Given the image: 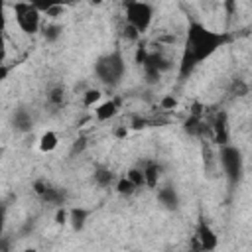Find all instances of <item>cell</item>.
Segmentation results:
<instances>
[{
  "label": "cell",
  "mask_w": 252,
  "mask_h": 252,
  "mask_svg": "<svg viewBox=\"0 0 252 252\" xmlns=\"http://www.w3.org/2000/svg\"><path fill=\"white\" fill-rule=\"evenodd\" d=\"M228 41H230V35L226 32H215L201 22H191L187 28L183 47H187L193 53V57L197 59V63H201V61L209 59L213 53H217Z\"/></svg>",
  "instance_id": "obj_1"
},
{
  "label": "cell",
  "mask_w": 252,
  "mask_h": 252,
  "mask_svg": "<svg viewBox=\"0 0 252 252\" xmlns=\"http://www.w3.org/2000/svg\"><path fill=\"white\" fill-rule=\"evenodd\" d=\"M213 142L220 148V146H228L230 144V130H228V112L226 110H219L215 114L213 120Z\"/></svg>",
  "instance_id": "obj_6"
},
{
  "label": "cell",
  "mask_w": 252,
  "mask_h": 252,
  "mask_svg": "<svg viewBox=\"0 0 252 252\" xmlns=\"http://www.w3.org/2000/svg\"><path fill=\"white\" fill-rule=\"evenodd\" d=\"M10 120H12V126H14L16 132L28 134V132L33 130V116H32L30 110L24 108V106H18V108L12 112V118H10Z\"/></svg>",
  "instance_id": "obj_8"
},
{
  "label": "cell",
  "mask_w": 252,
  "mask_h": 252,
  "mask_svg": "<svg viewBox=\"0 0 252 252\" xmlns=\"http://www.w3.org/2000/svg\"><path fill=\"white\" fill-rule=\"evenodd\" d=\"M159 108H161V110H173V108H177V98H175L173 94L161 96V98H159Z\"/></svg>",
  "instance_id": "obj_28"
},
{
  "label": "cell",
  "mask_w": 252,
  "mask_h": 252,
  "mask_svg": "<svg viewBox=\"0 0 252 252\" xmlns=\"http://www.w3.org/2000/svg\"><path fill=\"white\" fill-rule=\"evenodd\" d=\"M67 222H69V211H67L65 207H59V209L55 211V224L63 226V224H67Z\"/></svg>",
  "instance_id": "obj_30"
},
{
  "label": "cell",
  "mask_w": 252,
  "mask_h": 252,
  "mask_svg": "<svg viewBox=\"0 0 252 252\" xmlns=\"http://www.w3.org/2000/svg\"><path fill=\"white\" fill-rule=\"evenodd\" d=\"M47 104L53 108H61L65 104V89L61 85H53L47 91Z\"/></svg>",
  "instance_id": "obj_20"
},
{
  "label": "cell",
  "mask_w": 252,
  "mask_h": 252,
  "mask_svg": "<svg viewBox=\"0 0 252 252\" xmlns=\"http://www.w3.org/2000/svg\"><path fill=\"white\" fill-rule=\"evenodd\" d=\"M203 110H205V104H201V102H193L191 106H189V116H195V118H201V114H203Z\"/></svg>",
  "instance_id": "obj_34"
},
{
  "label": "cell",
  "mask_w": 252,
  "mask_h": 252,
  "mask_svg": "<svg viewBox=\"0 0 252 252\" xmlns=\"http://www.w3.org/2000/svg\"><path fill=\"white\" fill-rule=\"evenodd\" d=\"M187 252H191V250H187Z\"/></svg>",
  "instance_id": "obj_40"
},
{
  "label": "cell",
  "mask_w": 252,
  "mask_h": 252,
  "mask_svg": "<svg viewBox=\"0 0 252 252\" xmlns=\"http://www.w3.org/2000/svg\"><path fill=\"white\" fill-rule=\"evenodd\" d=\"M146 124H148V122H146V118H140V116H134V118H132V122H130V126H132L134 130H142Z\"/></svg>",
  "instance_id": "obj_35"
},
{
  "label": "cell",
  "mask_w": 252,
  "mask_h": 252,
  "mask_svg": "<svg viewBox=\"0 0 252 252\" xmlns=\"http://www.w3.org/2000/svg\"><path fill=\"white\" fill-rule=\"evenodd\" d=\"M12 10L14 20L24 33L33 35L41 30V12L33 6V2H16L12 4Z\"/></svg>",
  "instance_id": "obj_4"
},
{
  "label": "cell",
  "mask_w": 252,
  "mask_h": 252,
  "mask_svg": "<svg viewBox=\"0 0 252 252\" xmlns=\"http://www.w3.org/2000/svg\"><path fill=\"white\" fill-rule=\"evenodd\" d=\"M87 138L85 136H81V138H77L75 142H73V148H71V154L75 156V154H81V152H85V148H87Z\"/></svg>",
  "instance_id": "obj_32"
},
{
  "label": "cell",
  "mask_w": 252,
  "mask_h": 252,
  "mask_svg": "<svg viewBox=\"0 0 252 252\" xmlns=\"http://www.w3.org/2000/svg\"><path fill=\"white\" fill-rule=\"evenodd\" d=\"M0 250H2V252H10V242H8V238H2V240H0Z\"/></svg>",
  "instance_id": "obj_37"
},
{
  "label": "cell",
  "mask_w": 252,
  "mask_h": 252,
  "mask_svg": "<svg viewBox=\"0 0 252 252\" xmlns=\"http://www.w3.org/2000/svg\"><path fill=\"white\" fill-rule=\"evenodd\" d=\"M6 75H8V67H6V65H2V71H0V77H2V79H6Z\"/></svg>",
  "instance_id": "obj_38"
},
{
  "label": "cell",
  "mask_w": 252,
  "mask_h": 252,
  "mask_svg": "<svg viewBox=\"0 0 252 252\" xmlns=\"http://www.w3.org/2000/svg\"><path fill=\"white\" fill-rule=\"evenodd\" d=\"M183 130H185V134H189L193 138H203L205 136V124L201 122V118H195V116H189L183 122Z\"/></svg>",
  "instance_id": "obj_19"
},
{
  "label": "cell",
  "mask_w": 252,
  "mask_h": 252,
  "mask_svg": "<svg viewBox=\"0 0 252 252\" xmlns=\"http://www.w3.org/2000/svg\"><path fill=\"white\" fill-rule=\"evenodd\" d=\"M118 140H122V138H126L128 136V128L126 126H118V128H114V132H112Z\"/></svg>",
  "instance_id": "obj_36"
},
{
  "label": "cell",
  "mask_w": 252,
  "mask_h": 252,
  "mask_svg": "<svg viewBox=\"0 0 252 252\" xmlns=\"http://www.w3.org/2000/svg\"><path fill=\"white\" fill-rule=\"evenodd\" d=\"M114 189H116V193L118 195H122V197H132L138 189H136V185L124 175V177H118L116 179V183H114Z\"/></svg>",
  "instance_id": "obj_22"
},
{
  "label": "cell",
  "mask_w": 252,
  "mask_h": 252,
  "mask_svg": "<svg viewBox=\"0 0 252 252\" xmlns=\"http://www.w3.org/2000/svg\"><path fill=\"white\" fill-rule=\"evenodd\" d=\"M22 252H35V248H26V250H22Z\"/></svg>",
  "instance_id": "obj_39"
},
{
  "label": "cell",
  "mask_w": 252,
  "mask_h": 252,
  "mask_svg": "<svg viewBox=\"0 0 252 252\" xmlns=\"http://www.w3.org/2000/svg\"><path fill=\"white\" fill-rule=\"evenodd\" d=\"M120 110V100L118 98H110V100H104L100 102L98 106H94V118L98 122H106L110 118H114Z\"/></svg>",
  "instance_id": "obj_11"
},
{
  "label": "cell",
  "mask_w": 252,
  "mask_h": 252,
  "mask_svg": "<svg viewBox=\"0 0 252 252\" xmlns=\"http://www.w3.org/2000/svg\"><path fill=\"white\" fill-rule=\"evenodd\" d=\"M41 35H43V39L47 43H55L63 35V26L57 24V22H51V24H47V26L41 28Z\"/></svg>",
  "instance_id": "obj_21"
},
{
  "label": "cell",
  "mask_w": 252,
  "mask_h": 252,
  "mask_svg": "<svg viewBox=\"0 0 252 252\" xmlns=\"http://www.w3.org/2000/svg\"><path fill=\"white\" fill-rule=\"evenodd\" d=\"M142 171H144V177H146V187L148 189H156L158 183H159V179H161L163 167L158 161H146L142 165Z\"/></svg>",
  "instance_id": "obj_13"
},
{
  "label": "cell",
  "mask_w": 252,
  "mask_h": 252,
  "mask_svg": "<svg viewBox=\"0 0 252 252\" xmlns=\"http://www.w3.org/2000/svg\"><path fill=\"white\" fill-rule=\"evenodd\" d=\"M63 12H65V8H63L59 2H55V4H53V6H51L43 16H47V18H51V20H57L59 16H63Z\"/></svg>",
  "instance_id": "obj_31"
},
{
  "label": "cell",
  "mask_w": 252,
  "mask_h": 252,
  "mask_svg": "<svg viewBox=\"0 0 252 252\" xmlns=\"http://www.w3.org/2000/svg\"><path fill=\"white\" fill-rule=\"evenodd\" d=\"M195 238L201 246V252H215L219 246V236L217 232L211 228V224H207L205 220H199L197 230H195Z\"/></svg>",
  "instance_id": "obj_7"
},
{
  "label": "cell",
  "mask_w": 252,
  "mask_h": 252,
  "mask_svg": "<svg viewBox=\"0 0 252 252\" xmlns=\"http://www.w3.org/2000/svg\"><path fill=\"white\" fill-rule=\"evenodd\" d=\"M142 67L156 69V71H159V73L163 75V73L171 71L173 63H171V59H169V57H165L161 51H150V55H148V59H146V63H144Z\"/></svg>",
  "instance_id": "obj_12"
},
{
  "label": "cell",
  "mask_w": 252,
  "mask_h": 252,
  "mask_svg": "<svg viewBox=\"0 0 252 252\" xmlns=\"http://www.w3.org/2000/svg\"><path fill=\"white\" fill-rule=\"evenodd\" d=\"M43 203H47V205H55L57 209L59 207H63V203L67 201V193H65V189H61V187H55V185H47V189H45V193L39 197Z\"/></svg>",
  "instance_id": "obj_14"
},
{
  "label": "cell",
  "mask_w": 252,
  "mask_h": 252,
  "mask_svg": "<svg viewBox=\"0 0 252 252\" xmlns=\"http://www.w3.org/2000/svg\"><path fill=\"white\" fill-rule=\"evenodd\" d=\"M47 185H49V183H47L45 179H35V181L32 183V189H33V193H35L37 197H41V195L45 193V189H47Z\"/></svg>",
  "instance_id": "obj_33"
},
{
  "label": "cell",
  "mask_w": 252,
  "mask_h": 252,
  "mask_svg": "<svg viewBox=\"0 0 252 252\" xmlns=\"http://www.w3.org/2000/svg\"><path fill=\"white\" fill-rule=\"evenodd\" d=\"M100 98H102V93L98 89H87L83 93V106H87V108L98 106L100 104Z\"/></svg>",
  "instance_id": "obj_24"
},
{
  "label": "cell",
  "mask_w": 252,
  "mask_h": 252,
  "mask_svg": "<svg viewBox=\"0 0 252 252\" xmlns=\"http://www.w3.org/2000/svg\"><path fill=\"white\" fill-rule=\"evenodd\" d=\"M144 69V81H146V85H158L159 83V79H161V73L159 71H156V69H150V67H142Z\"/></svg>",
  "instance_id": "obj_26"
},
{
  "label": "cell",
  "mask_w": 252,
  "mask_h": 252,
  "mask_svg": "<svg viewBox=\"0 0 252 252\" xmlns=\"http://www.w3.org/2000/svg\"><path fill=\"white\" fill-rule=\"evenodd\" d=\"M154 20V6L148 2H128L126 4V24L134 26L140 33L148 32Z\"/></svg>",
  "instance_id": "obj_5"
},
{
  "label": "cell",
  "mask_w": 252,
  "mask_h": 252,
  "mask_svg": "<svg viewBox=\"0 0 252 252\" xmlns=\"http://www.w3.org/2000/svg\"><path fill=\"white\" fill-rule=\"evenodd\" d=\"M201 156H203V169L209 177L215 175V169L219 165V154L213 152L209 140H201Z\"/></svg>",
  "instance_id": "obj_10"
},
{
  "label": "cell",
  "mask_w": 252,
  "mask_h": 252,
  "mask_svg": "<svg viewBox=\"0 0 252 252\" xmlns=\"http://www.w3.org/2000/svg\"><path fill=\"white\" fill-rule=\"evenodd\" d=\"M122 37L126 39V41H138L140 37H142V33L134 28V26H130V24H124V28H122Z\"/></svg>",
  "instance_id": "obj_27"
},
{
  "label": "cell",
  "mask_w": 252,
  "mask_h": 252,
  "mask_svg": "<svg viewBox=\"0 0 252 252\" xmlns=\"http://www.w3.org/2000/svg\"><path fill=\"white\" fill-rule=\"evenodd\" d=\"M126 73V61L120 51H110L94 61V75L106 87H118Z\"/></svg>",
  "instance_id": "obj_2"
},
{
  "label": "cell",
  "mask_w": 252,
  "mask_h": 252,
  "mask_svg": "<svg viewBox=\"0 0 252 252\" xmlns=\"http://www.w3.org/2000/svg\"><path fill=\"white\" fill-rule=\"evenodd\" d=\"M156 197H158L159 205H161L163 209H167V211H177V209H179V205H181L179 193H177V189H175V187H171V185L159 187Z\"/></svg>",
  "instance_id": "obj_9"
},
{
  "label": "cell",
  "mask_w": 252,
  "mask_h": 252,
  "mask_svg": "<svg viewBox=\"0 0 252 252\" xmlns=\"http://www.w3.org/2000/svg\"><path fill=\"white\" fill-rule=\"evenodd\" d=\"M248 91H250V85H248L242 77H234V79L230 81V85H228V93H230L232 96H246Z\"/></svg>",
  "instance_id": "obj_23"
},
{
  "label": "cell",
  "mask_w": 252,
  "mask_h": 252,
  "mask_svg": "<svg viewBox=\"0 0 252 252\" xmlns=\"http://www.w3.org/2000/svg\"><path fill=\"white\" fill-rule=\"evenodd\" d=\"M93 183H94L96 187H100V189H106V187H110L112 183H116L112 169H108V167H104V165L94 167V171H93Z\"/></svg>",
  "instance_id": "obj_16"
},
{
  "label": "cell",
  "mask_w": 252,
  "mask_h": 252,
  "mask_svg": "<svg viewBox=\"0 0 252 252\" xmlns=\"http://www.w3.org/2000/svg\"><path fill=\"white\" fill-rule=\"evenodd\" d=\"M197 65H199V63H197V59L193 57V53H191L187 47H183V51H181V59H179V79H181V81L187 79V77L195 71Z\"/></svg>",
  "instance_id": "obj_15"
},
{
  "label": "cell",
  "mask_w": 252,
  "mask_h": 252,
  "mask_svg": "<svg viewBox=\"0 0 252 252\" xmlns=\"http://www.w3.org/2000/svg\"><path fill=\"white\" fill-rule=\"evenodd\" d=\"M148 55H150V49H148L146 45H138V47H136V55H134V61H136V63L142 67V65L146 63Z\"/></svg>",
  "instance_id": "obj_29"
},
{
  "label": "cell",
  "mask_w": 252,
  "mask_h": 252,
  "mask_svg": "<svg viewBox=\"0 0 252 252\" xmlns=\"http://www.w3.org/2000/svg\"><path fill=\"white\" fill-rule=\"evenodd\" d=\"M89 215H91L89 209H85V207H73L69 211V224H71V228L77 230V232L83 230L85 224H87V220H89Z\"/></svg>",
  "instance_id": "obj_17"
},
{
  "label": "cell",
  "mask_w": 252,
  "mask_h": 252,
  "mask_svg": "<svg viewBox=\"0 0 252 252\" xmlns=\"http://www.w3.org/2000/svg\"><path fill=\"white\" fill-rule=\"evenodd\" d=\"M57 146H59V136H57L53 130L43 132V134L39 136V140H37V148H39V152H43V154H51Z\"/></svg>",
  "instance_id": "obj_18"
},
{
  "label": "cell",
  "mask_w": 252,
  "mask_h": 252,
  "mask_svg": "<svg viewBox=\"0 0 252 252\" xmlns=\"http://www.w3.org/2000/svg\"><path fill=\"white\" fill-rule=\"evenodd\" d=\"M219 165L222 167V173L228 181V187L234 189L240 179H242V173H244V158H242V152L228 144V146H220L219 148Z\"/></svg>",
  "instance_id": "obj_3"
},
{
  "label": "cell",
  "mask_w": 252,
  "mask_h": 252,
  "mask_svg": "<svg viewBox=\"0 0 252 252\" xmlns=\"http://www.w3.org/2000/svg\"><path fill=\"white\" fill-rule=\"evenodd\" d=\"M126 177L136 185V189H140V187H146V177H144V171H142V167H130L128 171H126Z\"/></svg>",
  "instance_id": "obj_25"
}]
</instances>
